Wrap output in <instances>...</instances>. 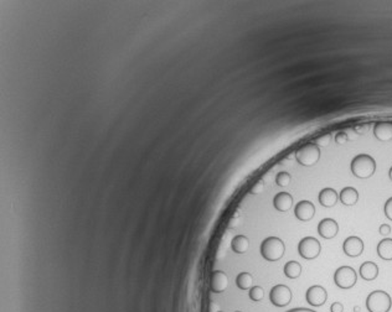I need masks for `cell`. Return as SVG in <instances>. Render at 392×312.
<instances>
[{
  "label": "cell",
  "instance_id": "1",
  "mask_svg": "<svg viewBox=\"0 0 392 312\" xmlns=\"http://www.w3.org/2000/svg\"><path fill=\"white\" fill-rule=\"evenodd\" d=\"M351 172L357 179H369L376 171V161L367 154H360L351 161Z\"/></svg>",
  "mask_w": 392,
  "mask_h": 312
},
{
  "label": "cell",
  "instance_id": "2",
  "mask_svg": "<svg viewBox=\"0 0 392 312\" xmlns=\"http://www.w3.org/2000/svg\"><path fill=\"white\" fill-rule=\"evenodd\" d=\"M285 246L282 239L277 237H269L261 244V255L268 262H277L285 255Z\"/></svg>",
  "mask_w": 392,
  "mask_h": 312
},
{
  "label": "cell",
  "instance_id": "3",
  "mask_svg": "<svg viewBox=\"0 0 392 312\" xmlns=\"http://www.w3.org/2000/svg\"><path fill=\"white\" fill-rule=\"evenodd\" d=\"M391 306V296L382 290L373 291L366 298V309L369 312H389Z\"/></svg>",
  "mask_w": 392,
  "mask_h": 312
},
{
  "label": "cell",
  "instance_id": "4",
  "mask_svg": "<svg viewBox=\"0 0 392 312\" xmlns=\"http://www.w3.org/2000/svg\"><path fill=\"white\" fill-rule=\"evenodd\" d=\"M296 159L302 166H313L321 159V149L317 144H305L296 152Z\"/></svg>",
  "mask_w": 392,
  "mask_h": 312
},
{
  "label": "cell",
  "instance_id": "5",
  "mask_svg": "<svg viewBox=\"0 0 392 312\" xmlns=\"http://www.w3.org/2000/svg\"><path fill=\"white\" fill-rule=\"evenodd\" d=\"M321 251V246L317 238L305 237L298 244V253L302 258L307 260L315 259L319 257Z\"/></svg>",
  "mask_w": 392,
  "mask_h": 312
},
{
  "label": "cell",
  "instance_id": "6",
  "mask_svg": "<svg viewBox=\"0 0 392 312\" xmlns=\"http://www.w3.org/2000/svg\"><path fill=\"white\" fill-rule=\"evenodd\" d=\"M357 281V274L351 266H340L334 274V282L340 289H351Z\"/></svg>",
  "mask_w": 392,
  "mask_h": 312
},
{
  "label": "cell",
  "instance_id": "7",
  "mask_svg": "<svg viewBox=\"0 0 392 312\" xmlns=\"http://www.w3.org/2000/svg\"><path fill=\"white\" fill-rule=\"evenodd\" d=\"M269 300L277 307H285L292 300V291L285 285H276L269 293Z\"/></svg>",
  "mask_w": 392,
  "mask_h": 312
},
{
  "label": "cell",
  "instance_id": "8",
  "mask_svg": "<svg viewBox=\"0 0 392 312\" xmlns=\"http://www.w3.org/2000/svg\"><path fill=\"white\" fill-rule=\"evenodd\" d=\"M305 298L309 305L314 307L323 306L328 300V293L321 285H313L305 293Z\"/></svg>",
  "mask_w": 392,
  "mask_h": 312
},
{
  "label": "cell",
  "instance_id": "9",
  "mask_svg": "<svg viewBox=\"0 0 392 312\" xmlns=\"http://www.w3.org/2000/svg\"><path fill=\"white\" fill-rule=\"evenodd\" d=\"M318 233L324 239H332L339 233V224L333 218H324L318 224Z\"/></svg>",
  "mask_w": 392,
  "mask_h": 312
},
{
  "label": "cell",
  "instance_id": "10",
  "mask_svg": "<svg viewBox=\"0 0 392 312\" xmlns=\"http://www.w3.org/2000/svg\"><path fill=\"white\" fill-rule=\"evenodd\" d=\"M342 249H344V253L348 257H359V255L362 254V251H364V242L359 237L351 235V237L345 239V242L342 244Z\"/></svg>",
  "mask_w": 392,
  "mask_h": 312
},
{
  "label": "cell",
  "instance_id": "11",
  "mask_svg": "<svg viewBox=\"0 0 392 312\" xmlns=\"http://www.w3.org/2000/svg\"><path fill=\"white\" fill-rule=\"evenodd\" d=\"M294 214L302 222H308L314 217L315 207L310 201H301L294 207Z\"/></svg>",
  "mask_w": 392,
  "mask_h": 312
},
{
  "label": "cell",
  "instance_id": "12",
  "mask_svg": "<svg viewBox=\"0 0 392 312\" xmlns=\"http://www.w3.org/2000/svg\"><path fill=\"white\" fill-rule=\"evenodd\" d=\"M229 286V278L226 274L221 270H216L211 274L210 279V289L213 293L221 294L226 291Z\"/></svg>",
  "mask_w": 392,
  "mask_h": 312
},
{
  "label": "cell",
  "instance_id": "13",
  "mask_svg": "<svg viewBox=\"0 0 392 312\" xmlns=\"http://www.w3.org/2000/svg\"><path fill=\"white\" fill-rule=\"evenodd\" d=\"M318 199H319V203H321L323 207H334L338 203V199H339V195H338L337 191L334 188L326 187L323 188V190L319 192V196H318Z\"/></svg>",
  "mask_w": 392,
  "mask_h": 312
},
{
  "label": "cell",
  "instance_id": "14",
  "mask_svg": "<svg viewBox=\"0 0 392 312\" xmlns=\"http://www.w3.org/2000/svg\"><path fill=\"white\" fill-rule=\"evenodd\" d=\"M374 135L382 143L392 140V122L377 123L374 128Z\"/></svg>",
  "mask_w": 392,
  "mask_h": 312
},
{
  "label": "cell",
  "instance_id": "15",
  "mask_svg": "<svg viewBox=\"0 0 392 312\" xmlns=\"http://www.w3.org/2000/svg\"><path fill=\"white\" fill-rule=\"evenodd\" d=\"M274 208L279 212H288L293 206V197L288 192H279L273 198Z\"/></svg>",
  "mask_w": 392,
  "mask_h": 312
},
{
  "label": "cell",
  "instance_id": "16",
  "mask_svg": "<svg viewBox=\"0 0 392 312\" xmlns=\"http://www.w3.org/2000/svg\"><path fill=\"white\" fill-rule=\"evenodd\" d=\"M360 277L366 281H373L378 275V266L373 262L362 263L359 270Z\"/></svg>",
  "mask_w": 392,
  "mask_h": 312
},
{
  "label": "cell",
  "instance_id": "17",
  "mask_svg": "<svg viewBox=\"0 0 392 312\" xmlns=\"http://www.w3.org/2000/svg\"><path fill=\"white\" fill-rule=\"evenodd\" d=\"M339 199L342 205L354 206L359 201V192H357L356 188L354 187L342 188L339 195Z\"/></svg>",
  "mask_w": 392,
  "mask_h": 312
},
{
  "label": "cell",
  "instance_id": "18",
  "mask_svg": "<svg viewBox=\"0 0 392 312\" xmlns=\"http://www.w3.org/2000/svg\"><path fill=\"white\" fill-rule=\"evenodd\" d=\"M232 250L237 253V254H243L246 253L249 248V241L246 235H236L231 242Z\"/></svg>",
  "mask_w": 392,
  "mask_h": 312
},
{
  "label": "cell",
  "instance_id": "19",
  "mask_svg": "<svg viewBox=\"0 0 392 312\" xmlns=\"http://www.w3.org/2000/svg\"><path fill=\"white\" fill-rule=\"evenodd\" d=\"M378 257L384 260H392V239L385 238L377 246Z\"/></svg>",
  "mask_w": 392,
  "mask_h": 312
},
{
  "label": "cell",
  "instance_id": "20",
  "mask_svg": "<svg viewBox=\"0 0 392 312\" xmlns=\"http://www.w3.org/2000/svg\"><path fill=\"white\" fill-rule=\"evenodd\" d=\"M285 277L289 278V279H297V278L301 277L302 265L296 260L288 262L285 265Z\"/></svg>",
  "mask_w": 392,
  "mask_h": 312
},
{
  "label": "cell",
  "instance_id": "21",
  "mask_svg": "<svg viewBox=\"0 0 392 312\" xmlns=\"http://www.w3.org/2000/svg\"><path fill=\"white\" fill-rule=\"evenodd\" d=\"M236 285L240 287L241 290H249L253 285V277L249 273H246V271L240 273L236 278Z\"/></svg>",
  "mask_w": 392,
  "mask_h": 312
},
{
  "label": "cell",
  "instance_id": "22",
  "mask_svg": "<svg viewBox=\"0 0 392 312\" xmlns=\"http://www.w3.org/2000/svg\"><path fill=\"white\" fill-rule=\"evenodd\" d=\"M249 295L252 301L258 302L265 297V290H263L261 286H252L251 289H249Z\"/></svg>",
  "mask_w": 392,
  "mask_h": 312
},
{
  "label": "cell",
  "instance_id": "23",
  "mask_svg": "<svg viewBox=\"0 0 392 312\" xmlns=\"http://www.w3.org/2000/svg\"><path fill=\"white\" fill-rule=\"evenodd\" d=\"M290 181H292V176L285 171L279 172L276 177V183L278 186H281V187H287L290 183Z\"/></svg>",
  "mask_w": 392,
  "mask_h": 312
},
{
  "label": "cell",
  "instance_id": "24",
  "mask_svg": "<svg viewBox=\"0 0 392 312\" xmlns=\"http://www.w3.org/2000/svg\"><path fill=\"white\" fill-rule=\"evenodd\" d=\"M330 141H332V134H324V135L319 136L317 140V145L318 147H328L329 144H330Z\"/></svg>",
  "mask_w": 392,
  "mask_h": 312
},
{
  "label": "cell",
  "instance_id": "25",
  "mask_svg": "<svg viewBox=\"0 0 392 312\" xmlns=\"http://www.w3.org/2000/svg\"><path fill=\"white\" fill-rule=\"evenodd\" d=\"M263 190H265V182H263V180H260V181H257V182L252 186L249 192H251L252 195H258L261 194Z\"/></svg>",
  "mask_w": 392,
  "mask_h": 312
},
{
  "label": "cell",
  "instance_id": "26",
  "mask_svg": "<svg viewBox=\"0 0 392 312\" xmlns=\"http://www.w3.org/2000/svg\"><path fill=\"white\" fill-rule=\"evenodd\" d=\"M384 211H385V215H386L390 221H392V197H390V198L386 201Z\"/></svg>",
  "mask_w": 392,
  "mask_h": 312
},
{
  "label": "cell",
  "instance_id": "27",
  "mask_svg": "<svg viewBox=\"0 0 392 312\" xmlns=\"http://www.w3.org/2000/svg\"><path fill=\"white\" fill-rule=\"evenodd\" d=\"M335 141H337V144H345L346 141H348V134L344 133V131H340V133H338L337 135H335Z\"/></svg>",
  "mask_w": 392,
  "mask_h": 312
},
{
  "label": "cell",
  "instance_id": "28",
  "mask_svg": "<svg viewBox=\"0 0 392 312\" xmlns=\"http://www.w3.org/2000/svg\"><path fill=\"white\" fill-rule=\"evenodd\" d=\"M330 312H344V305L341 302H334L330 306Z\"/></svg>",
  "mask_w": 392,
  "mask_h": 312
},
{
  "label": "cell",
  "instance_id": "29",
  "mask_svg": "<svg viewBox=\"0 0 392 312\" xmlns=\"http://www.w3.org/2000/svg\"><path fill=\"white\" fill-rule=\"evenodd\" d=\"M378 232H380V234L381 235H389L390 233H391V227H390L389 224H381Z\"/></svg>",
  "mask_w": 392,
  "mask_h": 312
},
{
  "label": "cell",
  "instance_id": "30",
  "mask_svg": "<svg viewBox=\"0 0 392 312\" xmlns=\"http://www.w3.org/2000/svg\"><path fill=\"white\" fill-rule=\"evenodd\" d=\"M238 224H240V217H238V214H235L231 219H230L229 227L230 228H236Z\"/></svg>",
  "mask_w": 392,
  "mask_h": 312
},
{
  "label": "cell",
  "instance_id": "31",
  "mask_svg": "<svg viewBox=\"0 0 392 312\" xmlns=\"http://www.w3.org/2000/svg\"><path fill=\"white\" fill-rule=\"evenodd\" d=\"M287 312H317L314 310L307 309V307H297V309H292Z\"/></svg>",
  "mask_w": 392,
  "mask_h": 312
},
{
  "label": "cell",
  "instance_id": "32",
  "mask_svg": "<svg viewBox=\"0 0 392 312\" xmlns=\"http://www.w3.org/2000/svg\"><path fill=\"white\" fill-rule=\"evenodd\" d=\"M367 129H369V125H360V127L355 128L357 134H364Z\"/></svg>",
  "mask_w": 392,
  "mask_h": 312
},
{
  "label": "cell",
  "instance_id": "33",
  "mask_svg": "<svg viewBox=\"0 0 392 312\" xmlns=\"http://www.w3.org/2000/svg\"><path fill=\"white\" fill-rule=\"evenodd\" d=\"M389 176H390V180L392 181V166H391V169H390V171H389Z\"/></svg>",
  "mask_w": 392,
  "mask_h": 312
},
{
  "label": "cell",
  "instance_id": "34",
  "mask_svg": "<svg viewBox=\"0 0 392 312\" xmlns=\"http://www.w3.org/2000/svg\"><path fill=\"white\" fill-rule=\"evenodd\" d=\"M354 311H355V312H360V307L356 306V307H355V309H354Z\"/></svg>",
  "mask_w": 392,
  "mask_h": 312
},
{
  "label": "cell",
  "instance_id": "35",
  "mask_svg": "<svg viewBox=\"0 0 392 312\" xmlns=\"http://www.w3.org/2000/svg\"><path fill=\"white\" fill-rule=\"evenodd\" d=\"M217 312H224V311H220V310H218V311H217Z\"/></svg>",
  "mask_w": 392,
  "mask_h": 312
},
{
  "label": "cell",
  "instance_id": "36",
  "mask_svg": "<svg viewBox=\"0 0 392 312\" xmlns=\"http://www.w3.org/2000/svg\"><path fill=\"white\" fill-rule=\"evenodd\" d=\"M235 312H242V311H235Z\"/></svg>",
  "mask_w": 392,
  "mask_h": 312
}]
</instances>
